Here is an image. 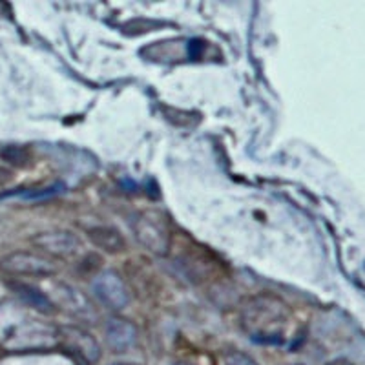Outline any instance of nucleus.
<instances>
[{"mask_svg":"<svg viewBox=\"0 0 365 365\" xmlns=\"http://www.w3.org/2000/svg\"><path fill=\"white\" fill-rule=\"evenodd\" d=\"M287 318V305L272 294L252 296L241 309V325L250 338L259 344H282Z\"/></svg>","mask_w":365,"mask_h":365,"instance_id":"1","label":"nucleus"},{"mask_svg":"<svg viewBox=\"0 0 365 365\" xmlns=\"http://www.w3.org/2000/svg\"><path fill=\"white\" fill-rule=\"evenodd\" d=\"M0 270L11 276H35V278H48L57 272V267L50 257L28 250L6 254L0 259Z\"/></svg>","mask_w":365,"mask_h":365,"instance_id":"2","label":"nucleus"},{"mask_svg":"<svg viewBox=\"0 0 365 365\" xmlns=\"http://www.w3.org/2000/svg\"><path fill=\"white\" fill-rule=\"evenodd\" d=\"M133 234H135L137 241L143 247L150 250V252L165 256L170 249V232L166 225L161 220H158L152 214H141L137 216L132 223Z\"/></svg>","mask_w":365,"mask_h":365,"instance_id":"3","label":"nucleus"},{"mask_svg":"<svg viewBox=\"0 0 365 365\" xmlns=\"http://www.w3.org/2000/svg\"><path fill=\"white\" fill-rule=\"evenodd\" d=\"M91 289L99 302L112 311H123L130 303L128 289H126L123 278L113 270H104V272L97 274L91 283Z\"/></svg>","mask_w":365,"mask_h":365,"instance_id":"4","label":"nucleus"},{"mask_svg":"<svg viewBox=\"0 0 365 365\" xmlns=\"http://www.w3.org/2000/svg\"><path fill=\"white\" fill-rule=\"evenodd\" d=\"M31 243L42 252L55 257H71L83 249L79 236L71 230H48L38 232L31 237Z\"/></svg>","mask_w":365,"mask_h":365,"instance_id":"5","label":"nucleus"},{"mask_svg":"<svg viewBox=\"0 0 365 365\" xmlns=\"http://www.w3.org/2000/svg\"><path fill=\"white\" fill-rule=\"evenodd\" d=\"M61 336L66 340V344L73 349L75 353H79L84 360L88 361H97L101 358V349L99 344L90 332H86L81 327H73V325H68V327L61 329Z\"/></svg>","mask_w":365,"mask_h":365,"instance_id":"6","label":"nucleus"},{"mask_svg":"<svg viewBox=\"0 0 365 365\" xmlns=\"http://www.w3.org/2000/svg\"><path fill=\"white\" fill-rule=\"evenodd\" d=\"M106 341L115 353H126L137 341V327L126 318H112L106 324Z\"/></svg>","mask_w":365,"mask_h":365,"instance_id":"7","label":"nucleus"},{"mask_svg":"<svg viewBox=\"0 0 365 365\" xmlns=\"http://www.w3.org/2000/svg\"><path fill=\"white\" fill-rule=\"evenodd\" d=\"M88 237L97 249L104 250L108 254H119L126 249V241L123 234L113 227H106V225H99L88 230Z\"/></svg>","mask_w":365,"mask_h":365,"instance_id":"8","label":"nucleus"},{"mask_svg":"<svg viewBox=\"0 0 365 365\" xmlns=\"http://www.w3.org/2000/svg\"><path fill=\"white\" fill-rule=\"evenodd\" d=\"M58 296H61V302H63L64 307L71 312V314L79 316L83 319H91L96 316L91 303L88 302L86 296L83 292H79L77 289L70 285H58Z\"/></svg>","mask_w":365,"mask_h":365,"instance_id":"9","label":"nucleus"},{"mask_svg":"<svg viewBox=\"0 0 365 365\" xmlns=\"http://www.w3.org/2000/svg\"><path fill=\"white\" fill-rule=\"evenodd\" d=\"M13 287V291L22 302L28 305V307L35 309V311L42 312V314H51L55 311V303L53 299L48 298L44 292H41L38 289L31 285H24V283H15Z\"/></svg>","mask_w":365,"mask_h":365,"instance_id":"10","label":"nucleus"},{"mask_svg":"<svg viewBox=\"0 0 365 365\" xmlns=\"http://www.w3.org/2000/svg\"><path fill=\"white\" fill-rule=\"evenodd\" d=\"M64 192L63 182H57V185H51V187L46 188H31V190L24 192H15V194H6V195H19L22 200L29 201H41V200H50V197H55L57 194Z\"/></svg>","mask_w":365,"mask_h":365,"instance_id":"11","label":"nucleus"},{"mask_svg":"<svg viewBox=\"0 0 365 365\" xmlns=\"http://www.w3.org/2000/svg\"><path fill=\"white\" fill-rule=\"evenodd\" d=\"M2 159H4L6 163H9V165L24 166L28 154H26L22 148H17V146H9V148L2 150Z\"/></svg>","mask_w":365,"mask_h":365,"instance_id":"12","label":"nucleus"},{"mask_svg":"<svg viewBox=\"0 0 365 365\" xmlns=\"http://www.w3.org/2000/svg\"><path fill=\"white\" fill-rule=\"evenodd\" d=\"M225 364L227 365H257L256 360L249 356V354H243L240 351H232L228 353L227 358H225Z\"/></svg>","mask_w":365,"mask_h":365,"instance_id":"13","label":"nucleus"},{"mask_svg":"<svg viewBox=\"0 0 365 365\" xmlns=\"http://www.w3.org/2000/svg\"><path fill=\"white\" fill-rule=\"evenodd\" d=\"M327 365H354V364H353V361L345 360V358H336V360L329 361Z\"/></svg>","mask_w":365,"mask_h":365,"instance_id":"14","label":"nucleus"},{"mask_svg":"<svg viewBox=\"0 0 365 365\" xmlns=\"http://www.w3.org/2000/svg\"><path fill=\"white\" fill-rule=\"evenodd\" d=\"M175 365H190V364H175Z\"/></svg>","mask_w":365,"mask_h":365,"instance_id":"15","label":"nucleus"},{"mask_svg":"<svg viewBox=\"0 0 365 365\" xmlns=\"http://www.w3.org/2000/svg\"><path fill=\"white\" fill-rule=\"evenodd\" d=\"M115 365H128V364H115Z\"/></svg>","mask_w":365,"mask_h":365,"instance_id":"16","label":"nucleus"},{"mask_svg":"<svg viewBox=\"0 0 365 365\" xmlns=\"http://www.w3.org/2000/svg\"><path fill=\"white\" fill-rule=\"evenodd\" d=\"M294 365H299V364H294Z\"/></svg>","mask_w":365,"mask_h":365,"instance_id":"17","label":"nucleus"}]
</instances>
